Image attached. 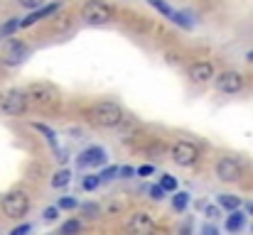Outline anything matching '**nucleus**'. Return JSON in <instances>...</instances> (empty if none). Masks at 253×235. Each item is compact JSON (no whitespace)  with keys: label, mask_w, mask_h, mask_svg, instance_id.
Returning a JSON list of instances; mask_svg holds the SVG:
<instances>
[{"label":"nucleus","mask_w":253,"mask_h":235,"mask_svg":"<svg viewBox=\"0 0 253 235\" xmlns=\"http://www.w3.org/2000/svg\"><path fill=\"white\" fill-rule=\"evenodd\" d=\"M88 118L93 125L103 128V130H113V128H121L123 120H126V113L118 103L113 101H98L96 105H91L88 110Z\"/></svg>","instance_id":"obj_1"},{"label":"nucleus","mask_w":253,"mask_h":235,"mask_svg":"<svg viewBox=\"0 0 253 235\" xmlns=\"http://www.w3.org/2000/svg\"><path fill=\"white\" fill-rule=\"evenodd\" d=\"M113 17H116V10L106 0H88L82 7V20L86 25H93V27L108 25V22H113Z\"/></svg>","instance_id":"obj_2"},{"label":"nucleus","mask_w":253,"mask_h":235,"mask_svg":"<svg viewBox=\"0 0 253 235\" xmlns=\"http://www.w3.org/2000/svg\"><path fill=\"white\" fill-rule=\"evenodd\" d=\"M30 206H32V201H30V196H27V191H10V194H5L2 196V201H0V208H2V213L7 216V218H25L27 213H30Z\"/></svg>","instance_id":"obj_3"},{"label":"nucleus","mask_w":253,"mask_h":235,"mask_svg":"<svg viewBox=\"0 0 253 235\" xmlns=\"http://www.w3.org/2000/svg\"><path fill=\"white\" fill-rule=\"evenodd\" d=\"M30 103L40 105V108H54L59 103V91L52 86V83H44V81H37V83H30L25 88Z\"/></svg>","instance_id":"obj_4"},{"label":"nucleus","mask_w":253,"mask_h":235,"mask_svg":"<svg viewBox=\"0 0 253 235\" xmlns=\"http://www.w3.org/2000/svg\"><path fill=\"white\" fill-rule=\"evenodd\" d=\"M27 105H30V98H27V93L22 88H10L0 96V110L10 118L22 115L27 110Z\"/></svg>","instance_id":"obj_5"},{"label":"nucleus","mask_w":253,"mask_h":235,"mask_svg":"<svg viewBox=\"0 0 253 235\" xmlns=\"http://www.w3.org/2000/svg\"><path fill=\"white\" fill-rule=\"evenodd\" d=\"M199 157H202V150L194 142H189V140H177L172 145V162L177 167H184V169L187 167H194L199 162Z\"/></svg>","instance_id":"obj_6"},{"label":"nucleus","mask_w":253,"mask_h":235,"mask_svg":"<svg viewBox=\"0 0 253 235\" xmlns=\"http://www.w3.org/2000/svg\"><path fill=\"white\" fill-rule=\"evenodd\" d=\"M216 176L224 184H236L244 179V162L239 157H221L216 162Z\"/></svg>","instance_id":"obj_7"},{"label":"nucleus","mask_w":253,"mask_h":235,"mask_svg":"<svg viewBox=\"0 0 253 235\" xmlns=\"http://www.w3.org/2000/svg\"><path fill=\"white\" fill-rule=\"evenodd\" d=\"M214 86L224 96H236V93L244 91L246 81H244V74H239V71H221V74L214 76Z\"/></svg>","instance_id":"obj_8"},{"label":"nucleus","mask_w":253,"mask_h":235,"mask_svg":"<svg viewBox=\"0 0 253 235\" xmlns=\"http://www.w3.org/2000/svg\"><path fill=\"white\" fill-rule=\"evenodd\" d=\"M126 231H130V233H135V235H148L155 231V221H153V216L138 211V213H130V216H128Z\"/></svg>","instance_id":"obj_9"},{"label":"nucleus","mask_w":253,"mask_h":235,"mask_svg":"<svg viewBox=\"0 0 253 235\" xmlns=\"http://www.w3.org/2000/svg\"><path fill=\"white\" fill-rule=\"evenodd\" d=\"M214 76H216V69H214V64L207 62V59H199V62H194V64L189 67V78H192L194 83H209Z\"/></svg>","instance_id":"obj_10"},{"label":"nucleus","mask_w":253,"mask_h":235,"mask_svg":"<svg viewBox=\"0 0 253 235\" xmlns=\"http://www.w3.org/2000/svg\"><path fill=\"white\" fill-rule=\"evenodd\" d=\"M106 162H108V155H106V150H103V147H98V145L86 147L84 152L79 155V159H77V164H79V167H103Z\"/></svg>","instance_id":"obj_11"},{"label":"nucleus","mask_w":253,"mask_h":235,"mask_svg":"<svg viewBox=\"0 0 253 235\" xmlns=\"http://www.w3.org/2000/svg\"><path fill=\"white\" fill-rule=\"evenodd\" d=\"M59 7H62L59 0H57V2H49V5H40V7H35L25 20H20V27H32L35 22H40V20H44V17H52Z\"/></svg>","instance_id":"obj_12"},{"label":"nucleus","mask_w":253,"mask_h":235,"mask_svg":"<svg viewBox=\"0 0 253 235\" xmlns=\"http://www.w3.org/2000/svg\"><path fill=\"white\" fill-rule=\"evenodd\" d=\"M27 54H30L27 44L20 42V39H12V42L7 44V52H5V64H7V67H17V64H22V62L27 59Z\"/></svg>","instance_id":"obj_13"},{"label":"nucleus","mask_w":253,"mask_h":235,"mask_svg":"<svg viewBox=\"0 0 253 235\" xmlns=\"http://www.w3.org/2000/svg\"><path fill=\"white\" fill-rule=\"evenodd\" d=\"M244 226H246V213H244L241 208H234V211H229V218H226L224 228H226L229 233H239Z\"/></svg>","instance_id":"obj_14"},{"label":"nucleus","mask_w":253,"mask_h":235,"mask_svg":"<svg viewBox=\"0 0 253 235\" xmlns=\"http://www.w3.org/2000/svg\"><path fill=\"white\" fill-rule=\"evenodd\" d=\"M72 169H59V171H54V176H52V186L54 189H64L69 181H72Z\"/></svg>","instance_id":"obj_15"},{"label":"nucleus","mask_w":253,"mask_h":235,"mask_svg":"<svg viewBox=\"0 0 253 235\" xmlns=\"http://www.w3.org/2000/svg\"><path fill=\"white\" fill-rule=\"evenodd\" d=\"M219 206L226 211H234V208H241V199L236 194H219Z\"/></svg>","instance_id":"obj_16"},{"label":"nucleus","mask_w":253,"mask_h":235,"mask_svg":"<svg viewBox=\"0 0 253 235\" xmlns=\"http://www.w3.org/2000/svg\"><path fill=\"white\" fill-rule=\"evenodd\" d=\"M187 203H189V194L187 191H172V208L177 213H182L187 208Z\"/></svg>","instance_id":"obj_17"},{"label":"nucleus","mask_w":253,"mask_h":235,"mask_svg":"<svg viewBox=\"0 0 253 235\" xmlns=\"http://www.w3.org/2000/svg\"><path fill=\"white\" fill-rule=\"evenodd\" d=\"M169 20H172L177 27H182V30H192V27H194V22L189 20V15H184V12H179V10H174Z\"/></svg>","instance_id":"obj_18"},{"label":"nucleus","mask_w":253,"mask_h":235,"mask_svg":"<svg viewBox=\"0 0 253 235\" xmlns=\"http://www.w3.org/2000/svg\"><path fill=\"white\" fill-rule=\"evenodd\" d=\"M32 128H35L37 133H42V135H44V140H47L52 147H57V133H54L52 128H47V125H42V123H32Z\"/></svg>","instance_id":"obj_19"},{"label":"nucleus","mask_w":253,"mask_h":235,"mask_svg":"<svg viewBox=\"0 0 253 235\" xmlns=\"http://www.w3.org/2000/svg\"><path fill=\"white\" fill-rule=\"evenodd\" d=\"M101 184H103L101 181V174H88V176H84V181H82V189L84 191H96Z\"/></svg>","instance_id":"obj_20"},{"label":"nucleus","mask_w":253,"mask_h":235,"mask_svg":"<svg viewBox=\"0 0 253 235\" xmlns=\"http://www.w3.org/2000/svg\"><path fill=\"white\" fill-rule=\"evenodd\" d=\"M148 5L150 7H155L160 15H165V17H172V12H174V7L169 5V2H165V0H148Z\"/></svg>","instance_id":"obj_21"},{"label":"nucleus","mask_w":253,"mask_h":235,"mask_svg":"<svg viewBox=\"0 0 253 235\" xmlns=\"http://www.w3.org/2000/svg\"><path fill=\"white\" fill-rule=\"evenodd\" d=\"M57 206H59L62 211H77V208H79V201H77L74 196H62V199L57 201Z\"/></svg>","instance_id":"obj_22"},{"label":"nucleus","mask_w":253,"mask_h":235,"mask_svg":"<svg viewBox=\"0 0 253 235\" xmlns=\"http://www.w3.org/2000/svg\"><path fill=\"white\" fill-rule=\"evenodd\" d=\"M17 27H20V17H10V20H7V22L0 27V34H2V37H10V34H12Z\"/></svg>","instance_id":"obj_23"},{"label":"nucleus","mask_w":253,"mask_h":235,"mask_svg":"<svg viewBox=\"0 0 253 235\" xmlns=\"http://www.w3.org/2000/svg\"><path fill=\"white\" fill-rule=\"evenodd\" d=\"M160 186H163L168 194H172V191H177V179H174L172 174H163V176H160Z\"/></svg>","instance_id":"obj_24"},{"label":"nucleus","mask_w":253,"mask_h":235,"mask_svg":"<svg viewBox=\"0 0 253 235\" xmlns=\"http://www.w3.org/2000/svg\"><path fill=\"white\" fill-rule=\"evenodd\" d=\"M59 213H62L59 206H49V208H44L42 218H44V223H54V221H59Z\"/></svg>","instance_id":"obj_25"},{"label":"nucleus","mask_w":253,"mask_h":235,"mask_svg":"<svg viewBox=\"0 0 253 235\" xmlns=\"http://www.w3.org/2000/svg\"><path fill=\"white\" fill-rule=\"evenodd\" d=\"M82 228H84V226H82V221H77V218H69V221L62 226V233H67V235H69V233H79Z\"/></svg>","instance_id":"obj_26"},{"label":"nucleus","mask_w":253,"mask_h":235,"mask_svg":"<svg viewBox=\"0 0 253 235\" xmlns=\"http://www.w3.org/2000/svg\"><path fill=\"white\" fill-rule=\"evenodd\" d=\"M118 176V167L113 164V167H106L103 171H101V181H113Z\"/></svg>","instance_id":"obj_27"},{"label":"nucleus","mask_w":253,"mask_h":235,"mask_svg":"<svg viewBox=\"0 0 253 235\" xmlns=\"http://www.w3.org/2000/svg\"><path fill=\"white\" fill-rule=\"evenodd\" d=\"M148 194H150V199H153V201H163L168 191H165L160 184H155V186H150V191H148Z\"/></svg>","instance_id":"obj_28"},{"label":"nucleus","mask_w":253,"mask_h":235,"mask_svg":"<svg viewBox=\"0 0 253 235\" xmlns=\"http://www.w3.org/2000/svg\"><path fill=\"white\" fill-rule=\"evenodd\" d=\"M82 208H84L86 218H96V216L101 213V206H98V203H84Z\"/></svg>","instance_id":"obj_29"},{"label":"nucleus","mask_w":253,"mask_h":235,"mask_svg":"<svg viewBox=\"0 0 253 235\" xmlns=\"http://www.w3.org/2000/svg\"><path fill=\"white\" fill-rule=\"evenodd\" d=\"M135 174H138V176H150V174H155V167H153V164H143V167L135 169Z\"/></svg>","instance_id":"obj_30"},{"label":"nucleus","mask_w":253,"mask_h":235,"mask_svg":"<svg viewBox=\"0 0 253 235\" xmlns=\"http://www.w3.org/2000/svg\"><path fill=\"white\" fill-rule=\"evenodd\" d=\"M118 176L121 179H133L135 176V169L133 167H118Z\"/></svg>","instance_id":"obj_31"},{"label":"nucleus","mask_w":253,"mask_h":235,"mask_svg":"<svg viewBox=\"0 0 253 235\" xmlns=\"http://www.w3.org/2000/svg\"><path fill=\"white\" fill-rule=\"evenodd\" d=\"M25 10H35V7H40V5H44V0H17Z\"/></svg>","instance_id":"obj_32"},{"label":"nucleus","mask_w":253,"mask_h":235,"mask_svg":"<svg viewBox=\"0 0 253 235\" xmlns=\"http://www.w3.org/2000/svg\"><path fill=\"white\" fill-rule=\"evenodd\" d=\"M219 213H221V206H207V211H204L207 218H219Z\"/></svg>","instance_id":"obj_33"},{"label":"nucleus","mask_w":253,"mask_h":235,"mask_svg":"<svg viewBox=\"0 0 253 235\" xmlns=\"http://www.w3.org/2000/svg\"><path fill=\"white\" fill-rule=\"evenodd\" d=\"M32 231V226L30 223H22V226H17V228H12V235H25Z\"/></svg>","instance_id":"obj_34"},{"label":"nucleus","mask_w":253,"mask_h":235,"mask_svg":"<svg viewBox=\"0 0 253 235\" xmlns=\"http://www.w3.org/2000/svg\"><path fill=\"white\" fill-rule=\"evenodd\" d=\"M202 233L204 235H216V228H214V226H204V228H202Z\"/></svg>","instance_id":"obj_35"},{"label":"nucleus","mask_w":253,"mask_h":235,"mask_svg":"<svg viewBox=\"0 0 253 235\" xmlns=\"http://www.w3.org/2000/svg\"><path fill=\"white\" fill-rule=\"evenodd\" d=\"M246 59H249V62H251V64H253V49H251V52H249V54H246Z\"/></svg>","instance_id":"obj_36"},{"label":"nucleus","mask_w":253,"mask_h":235,"mask_svg":"<svg viewBox=\"0 0 253 235\" xmlns=\"http://www.w3.org/2000/svg\"><path fill=\"white\" fill-rule=\"evenodd\" d=\"M249 213H251V216H253V201H251V203H249Z\"/></svg>","instance_id":"obj_37"}]
</instances>
